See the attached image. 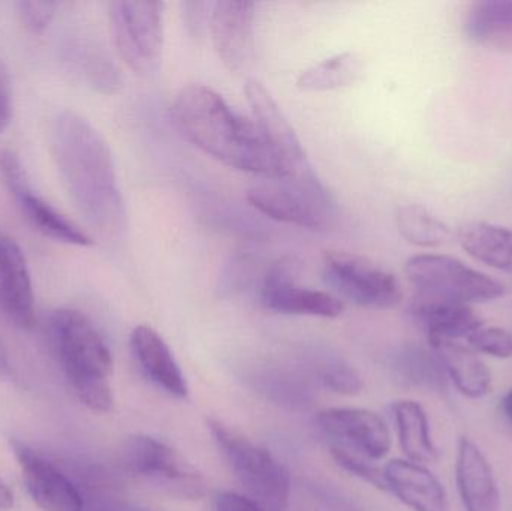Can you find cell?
Masks as SVG:
<instances>
[{"label":"cell","instance_id":"cell-1","mask_svg":"<svg viewBox=\"0 0 512 511\" xmlns=\"http://www.w3.org/2000/svg\"><path fill=\"white\" fill-rule=\"evenodd\" d=\"M51 149L63 186L84 219L101 233L122 230L125 204L102 135L80 114L63 111L51 128Z\"/></svg>","mask_w":512,"mask_h":511},{"label":"cell","instance_id":"cell-2","mask_svg":"<svg viewBox=\"0 0 512 511\" xmlns=\"http://www.w3.org/2000/svg\"><path fill=\"white\" fill-rule=\"evenodd\" d=\"M173 111L186 138L216 161L265 180L288 179V170L252 117L237 113L210 87H183Z\"/></svg>","mask_w":512,"mask_h":511},{"label":"cell","instance_id":"cell-3","mask_svg":"<svg viewBox=\"0 0 512 511\" xmlns=\"http://www.w3.org/2000/svg\"><path fill=\"white\" fill-rule=\"evenodd\" d=\"M50 327L54 350L75 395L96 413L113 411V356L92 321L75 309H59Z\"/></svg>","mask_w":512,"mask_h":511},{"label":"cell","instance_id":"cell-4","mask_svg":"<svg viewBox=\"0 0 512 511\" xmlns=\"http://www.w3.org/2000/svg\"><path fill=\"white\" fill-rule=\"evenodd\" d=\"M405 270L420 300L469 306L493 302L505 294L502 282L448 255H415Z\"/></svg>","mask_w":512,"mask_h":511},{"label":"cell","instance_id":"cell-5","mask_svg":"<svg viewBox=\"0 0 512 511\" xmlns=\"http://www.w3.org/2000/svg\"><path fill=\"white\" fill-rule=\"evenodd\" d=\"M209 426L213 440L252 500L274 511L285 510L291 495L288 470L268 450L219 420H209Z\"/></svg>","mask_w":512,"mask_h":511},{"label":"cell","instance_id":"cell-6","mask_svg":"<svg viewBox=\"0 0 512 511\" xmlns=\"http://www.w3.org/2000/svg\"><path fill=\"white\" fill-rule=\"evenodd\" d=\"M114 42L132 71L156 74L164 54V3L117 0L108 8Z\"/></svg>","mask_w":512,"mask_h":511},{"label":"cell","instance_id":"cell-7","mask_svg":"<svg viewBox=\"0 0 512 511\" xmlns=\"http://www.w3.org/2000/svg\"><path fill=\"white\" fill-rule=\"evenodd\" d=\"M248 201L262 215L283 224L319 230L333 212V200L315 171L285 180H267L248 191Z\"/></svg>","mask_w":512,"mask_h":511},{"label":"cell","instance_id":"cell-8","mask_svg":"<svg viewBox=\"0 0 512 511\" xmlns=\"http://www.w3.org/2000/svg\"><path fill=\"white\" fill-rule=\"evenodd\" d=\"M120 461L128 473L173 497L201 500L206 495L203 476L179 452L149 435L129 437Z\"/></svg>","mask_w":512,"mask_h":511},{"label":"cell","instance_id":"cell-9","mask_svg":"<svg viewBox=\"0 0 512 511\" xmlns=\"http://www.w3.org/2000/svg\"><path fill=\"white\" fill-rule=\"evenodd\" d=\"M322 279L337 299L360 308L393 309L402 302L396 276L360 255L327 252L322 260Z\"/></svg>","mask_w":512,"mask_h":511},{"label":"cell","instance_id":"cell-10","mask_svg":"<svg viewBox=\"0 0 512 511\" xmlns=\"http://www.w3.org/2000/svg\"><path fill=\"white\" fill-rule=\"evenodd\" d=\"M331 449L360 456L367 461H381L390 452L387 425L378 414L358 408H331L318 416Z\"/></svg>","mask_w":512,"mask_h":511},{"label":"cell","instance_id":"cell-11","mask_svg":"<svg viewBox=\"0 0 512 511\" xmlns=\"http://www.w3.org/2000/svg\"><path fill=\"white\" fill-rule=\"evenodd\" d=\"M294 264L279 260L271 264L262 279L259 299L268 311L283 315L337 318L345 311L342 300L324 291L310 290L295 284Z\"/></svg>","mask_w":512,"mask_h":511},{"label":"cell","instance_id":"cell-12","mask_svg":"<svg viewBox=\"0 0 512 511\" xmlns=\"http://www.w3.org/2000/svg\"><path fill=\"white\" fill-rule=\"evenodd\" d=\"M24 485L32 500L44 511H83L80 488L59 465L48 461L21 441H12Z\"/></svg>","mask_w":512,"mask_h":511},{"label":"cell","instance_id":"cell-13","mask_svg":"<svg viewBox=\"0 0 512 511\" xmlns=\"http://www.w3.org/2000/svg\"><path fill=\"white\" fill-rule=\"evenodd\" d=\"M209 29L216 53L231 72H240L254 59L255 3L222 0L210 9Z\"/></svg>","mask_w":512,"mask_h":511},{"label":"cell","instance_id":"cell-14","mask_svg":"<svg viewBox=\"0 0 512 511\" xmlns=\"http://www.w3.org/2000/svg\"><path fill=\"white\" fill-rule=\"evenodd\" d=\"M246 98L251 107L252 120L285 165L288 179L312 173L301 141L268 90L258 81H248Z\"/></svg>","mask_w":512,"mask_h":511},{"label":"cell","instance_id":"cell-15","mask_svg":"<svg viewBox=\"0 0 512 511\" xmlns=\"http://www.w3.org/2000/svg\"><path fill=\"white\" fill-rule=\"evenodd\" d=\"M0 311L18 329L35 324V296L26 257L14 239L0 233Z\"/></svg>","mask_w":512,"mask_h":511},{"label":"cell","instance_id":"cell-16","mask_svg":"<svg viewBox=\"0 0 512 511\" xmlns=\"http://www.w3.org/2000/svg\"><path fill=\"white\" fill-rule=\"evenodd\" d=\"M131 351L147 380L176 399L188 398L185 375L162 336L150 326H137L131 333Z\"/></svg>","mask_w":512,"mask_h":511},{"label":"cell","instance_id":"cell-17","mask_svg":"<svg viewBox=\"0 0 512 511\" xmlns=\"http://www.w3.org/2000/svg\"><path fill=\"white\" fill-rule=\"evenodd\" d=\"M456 477L466 511H501V494L492 467L469 438L460 440Z\"/></svg>","mask_w":512,"mask_h":511},{"label":"cell","instance_id":"cell-18","mask_svg":"<svg viewBox=\"0 0 512 511\" xmlns=\"http://www.w3.org/2000/svg\"><path fill=\"white\" fill-rule=\"evenodd\" d=\"M385 483L403 504L414 511H450L447 492L423 465L396 459L384 470Z\"/></svg>","mask_w":512,"mask_h":511},{"label":"cell","instance_id":"cell-19","mask_svg":"<svg viewBox=\"0 0 512 511\" xmlns=\"http://www.w3.org/2000/svg\"><path fill=\"white\" fill-rule=\"evenodd\" d=\"M442 368L450 375L462 395L480 399L492 389V375L486 363L475 354L472 348L463 347L456 341H429Z\"/></svg>","mask_w":512,"mask_h":511},{"label":"cell","instance_id":"cell-20","mask_svg":"<svg viewBox=\"0 0 512 511\" xmlns=\"http://www.w3.org/2000/svg\"><path fill=\"white\" fill-rule=\"evenodd\" d=\"M411 312L427 333L429 341L468 339L475 330L483 327V320L471 306L417 299Z\"/></svg>","mask_w":512,"mask_h":511},{"label":"cell","instance_id":"cell-21","mask_svg":"<svg viewBox=\"0 0 512 511\" xmlns=\"http://www.w3.org/2000/svg\"><path fill=\"white\" fill-rule=\"evenodd\" d=\"M9 192L17 200L18 207H20L24 218L42 236L56 240V242L66 243V245H93V239L86 231L81 230L78 225L69 221L62 213L57 212L47 201L33 194L27 182L21 183L20 186Z\"/></svg>","mask_w":512,"mask_h":511},{"label":"cell","instance_id":"cell-22","mask_svg":"<svg viewBox=\"0 0 512 511\" xmlns=\"http://www.w3.org/2000/svg\"><path fill=\"white\" fill-rule=\"evenodd\" d=\"M393 416L400 446L409 461L420 465L438 461L439 450L433 443L423 407L418 402L399 401L393 405Z\"/></svg>","mask_w":512,"mask_h":511},{"label":"cell","instance_id":"cell-23","mask_svg":"<svg viewBox=\"0 0 512 511\" xmlns=\"http://www.w3.org/2000/svg\"><path fill=\"white\" fill-rule=\"evenodd\" d=\"M460 243L463 249L475 260L512 273V230L487 224L472 222L460 230Z\"/></svg>","mask_w":512,"mask_h":511},{"label":"cell","instance_id":"cell-24","mask_svg":"<svg viewBox=\"0 0 512 511\" xmlns=\"http://www.w3.org/2000/svg\"><path fill=\"white\" fill-rule=\"evenodd\" d=\"M74 482L83 495V511H155L122 497L107 474L96 468L77 467Z\"/></svg>","mask_w":512,"mask_h":511},{"label":"cell","instance_id":"cell-25","mask_svg":"<svg viewBox=\"0 0 512 511\" xmlns=\"http://www.w3.org/2000/svg\"><path fill=\"white\" fill-rule=\"evenodd\" d=\"M360 71L361 63L357 54L346 51L304 69L298 75L297 86L307 92L342 89L357 81Z\"/></svg>","mask_w":512,"mask_h":511},{"label":"cell","instance_id":"cell-26","mask_svg":"<svg viewBox=\"0 0 512 511\" xmlns=\"http://www.w3.org/2000/svg\"><path fill=\"white\" fill-rule=\"evenodd\" d=\"M396 224L409 243L421 248H436L450 239V228L417 204L399 207Z\"/></svg>","mask_w":512,"mask_h":511},{"label":"cell","instance_id":"cell-27","mask_svg":"<svg viewBox=\"0 0 512 511\" xmlns=\"http://www.w3.org/2000/svg\"><path fill=\"white\" fill-rule=\"evenodd\" d=\"M465 32L474 41L512 33V0H478L466 14Z\"/></svg>","mask_w":512,"mask_h":511},{"label":"cell","instance_id":"cell-28","mask_svg":"<svg viewBox=\"0 0 512 511\" xmlns=\"http://www.w3.org/2000/svg\"><path fill=\"white\" fill-rule=\"evenodd\" d=\"M251 381L255 389L265 398L286 407H303L312 399L309 384L294 372L267 369L252 375Z\"/></svg>","mask_w":512,"mask_h":511},{"label":"cell","instance_id":"cell-29","mask_svg":"<svg viewBox=\"0 0 512 511\" xmlns=\"http://www.w3.org/2000/svg\"><path fill=\"white\" fill-rule=\"evenodd\" d=\"M394 366L405 380L417 386H426L430 389H439L442 386L444 368L436 354L432 357L423 350H406L400 353Z\"/></svg>","mask_w":512,"mask_h":511},{"label":"cell","instance_id":"cell-30","mask_svg":"<svg viewBox=\"0 0 512 511\" xmlns=\"http://www.w3.org/2000/svg\"><path fill=\"white\" fill-rule=\"evenodd\" d=\"M315 374L327 389L340 395H357L363 389L360 374L337 357L319 359L315 365Z\"/></svg>","mask_w":512,"mask_h":511},{"label":"cell","instance_id":"cell-31","mask_svg":"<svg viewBox=\"0 0 512 511\" xmlns=\"http://www.w3.org/2000/svg\"><path fill=\"white\" fill-rule=\"evenodd\" d=\"M469 345L478 353L489 354L498 359L512 356V333L501 327H481L468 336Z\"/></svg>","mask_w":512,"mask_h":511},{"label":"cell","instance_id":"cell-32","mask_svg":"<svg viewBox=\"0 0 512 511\" xmlns=\"http://www.w3.org/2000/svg\"><path fill=\"white\" fill-rule=\"evenodd\" d=\"M334 459L340 467L345 468L354 476L360 477L364 482L370 483L378 489H387L385 483L384 471L372 464V461L360 458V456L351 455V453L342 452V450L331 449Z\"/></svg>","mask_w":512,"mask_h":511},{"label":"cell","instance_id":"cell-33","mask_svg":"<svg viewBox=\"0 0 512 511\" xmlns=\"http://www.w3.org/2000/svg\"><path fill=\"white\" fill-rule=\"evenodd\" d=\"M57 6L59 5L56 2H20L18 15L29 32L41 33L53 20Z\"/></svg>","mask_w":512,"mask_h":511},{"label":"cell","instance_id":"cell-34","mask_svg":"<svg viewBox=\"0 0 512 511\" xmlns=\"http://www.w3.org/2000/svg\"><path fill=\"white\" fill-rule=\"evenodd\" d=\"M207 8H210V5L204 2L183 3V17H185L186 29L191 35H201V30L206 26V20H210Z\"/></svg>","mask_w":512,"mask_h":511},{"label":"cell","instance_id":"cell-35","mask_svg":"<svg viewBox=\"0 0 512 511\" xmlns=\"http://www.w3.org/2000/svg\"><path fill=\"white\" fill-rule=\"evenodd\" d=\"M216 511H265L261 504L252 498L234 494V492H221L215 500Z\"/></svg>","mask_w":512,"mask_h":511},{"label":"cell","instance_id":"cell-36","mask_svg":"<svg viewBox=\"0 0 512 511\" xmlns=\"http://www.w3.org/2000/svg\"><path fill=\"white\" fill-rule=\"evenodd\" d=\"M12 119V87L8 71L0 65V134Z\"/></svg>","mask_w":512,"mask_h":511},{"label":"cell","instance_id":"cell-37","mask_svg":"<svg viewBox=\"0 0 512 511\" xmlns=\"http://www.w3.org/2000/svg\"><path fill=\"white\" fill-rule=\"evenodd\" d=\"M14 506V495L5 482L0 479V510H9Z\"/></svg>","mask_w":512,"mask_h":511},{"label":"cell","instance_id":"cell-38","mask_svg":"<svg viewBox=\"0 0 512 511\" xmlns=\"http://www.w3.org/2000/svg\"><path fill=\"white\" fill-rule=\"evenodd\" d=\"M9 371H11V365H9L8 351L0 339V375H9Z\"/></svg>","mask_w":512,"mask_h":511},{"label":"cell","instance_id":"cell-39","mask_svg":"<svg viewBox=\"0 0 512 511\" xmlns=\"http://www.w3.org/2000/svg\"><path fill=\"white\" fill-rule=\"evenodd\" d=\"M502 408H504L505 416H507L508 420L512 423V389L507 393V396H505L504 402H502Z\"/></svg>","mask_w":512,"mask_h":511}]
</instances>
